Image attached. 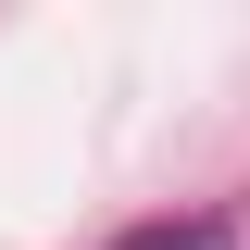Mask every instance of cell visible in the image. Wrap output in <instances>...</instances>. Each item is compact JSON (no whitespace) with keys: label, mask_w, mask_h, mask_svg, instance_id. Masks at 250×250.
Masks as SVG:
<instances>
[{"label":"cell","mask_w":250,"mask_h":250,"mask_svg":"<svg viewBox=\"0 0 250 250\" xmlns=\"http://www.w3.org/2000/svg\"><path fill=\"white\" fill-rule=\"evenodd\" d=\"M113 250H225V225L188 213V225H138V238H113Z\"/></svg>","instance_id":"6da1fadb"}]
</instances>
